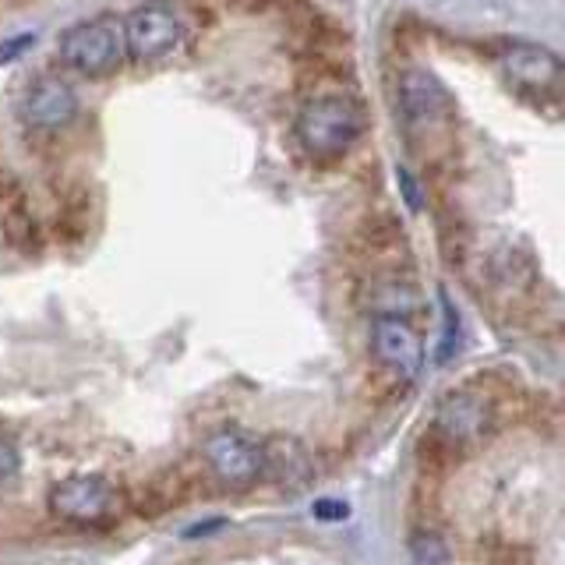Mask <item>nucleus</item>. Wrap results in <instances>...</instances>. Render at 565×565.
Masks as SVG:
<instances>
[{
	"mask_svg": "<svg viewBox=\"0 0 565 565\" xmlns=\"http://www.w3.org/2000/svg\"><path fill=\"white\" fill-rule=\"evenodd\" d=\"M411 555H414L417 565H449V544L441 541L438 534L420 530V534L411 537Z\"/></svg>",
	"mask_w": 565,
	"mask_h": 565,
	"instance_id": "11",
	"label": "nucleus"
},
{
	"mask_svg": "<svg viewBox=\"0 0 565 565\" xmlns=\"http://www.w3.org/2000/svg\"><path fill=\"white\" fill-rule=\"evenodd\" d=\"M435 428L449 438H477L488 428V411L481 399H473L467 393H452L438 403Z\"/></svg>",
	"mask_w": 565,
	"mask_h": 565,
	"instance_id": "10",
	"label": "nucleus"
},
{
	"mask_svg": "<svg viewBox=\"0 0 565 565\" xmlns=\"http://www.w3.org/2000/svg\"><path fill=\"white\" fill-rule=\"evenodd\" d=\"M120 35L135 61H159V57H167L170 50L181 46L184 22L170 4L152 0V4H141L124 18Z\"/></svg>",
	"mask_w": 565,
	"mask_h": 565,
	"instance_id": "3",
	"label": "nucleus"
},
{
	"mask_svg": "<svg viewBox=\"0 0 565 565\" xmlns=\"http://www.w3.org/2000/svg\"><path fill=\"white\" fill-rule=\"evenodd\" d=\"M205 463L223 484H255L258 477H265V456L255 438H247L244 431L220 428L205 438L202 446Z\"/></svg>",
	"mask_w": 565,
	"mask_h": 565,
	"instance_id": "5",
	"label": "nucleus"
},
{
	"mask_svg": "<svg viewBox=\"0 0 565 565\" xmlns=\"http://www.w3.org/2000/svg\"><path fill=\"white\" fill-rule=\"evenodd\" d=\"M311 516L318 523H343L350 516V505L343 499H315L311 502Z\"/></svg>",
	"mask_w": 565,
	"mask_h": 565,
	"instance_id": "14",
	"label": "nucleus"
},
{
	"mask_svg": "<svg viewBox=\"0 0 565 565\" xmlns=\"http://www.w3.org/2000/svg\"><path fill=\"white\" fill-rule=\"evenodd\" d=\"M396 184H399V194H403L406 209H411V212H420L424 194H420V184L414 181V173L406 170V167H396Z\"/></svg>",
	"mask_w": 565,
	"mask_h": 565,
	"instance_id": "15",
	"label": "nucleus"
},
{
	"mask_svg": "<svg viewBox=\"0 0 565 565\" xmlns=\"http://www.w3.org/2000/svg\"><path fill=\"white\" fill-rule=\"evenodd\" d=\"M499 64L520 88H534V93H558V85H562V61L547 46L505 43L502 53H499Z\"/></svg>",
	"mask_w": 565,
	"mask_h": 565,
	"instance_id": "7",
	"label": "nucleus"
},
{
	"mask_svg": "<svg viewBox=\"0 0 565 565\" xmlns=\"http://www.w3.org/2000/svg\"><path fill=\"white\" fill-rule=\"evenodd\" d=\"M32 43H35V35H32V32H25V35H14V40L0 43V61H14L18 53H22V50H29Z\"/></svg>",
	"mask_w": 565,
	"mask_h": 565,
	"instance_id": "16",
	"label": "nucleus"
},
{
	"mask_svg": "<svg viewBox=\"0 0 565 565\" xmlns=\"http://www.w3.org/2000/svg\"><path fill=\"white\" fill-rule=\"evenodd\" d=\"M399 106L411 124H435V120H449L456 103L449 96V88L441 85L431 71H406L399 78Z\"/></svg>",
	"mask_w": 565,
	"mask_h": 565,
	"instance_id": "8",
	"label": "nucleus"
},
{
	"mask_svg": "<svg viewBox=\"0 0 565 565\" xmlns=\"http://www.w3.org/2000/svg\"><path fill=\"white\" fill-rule=\"evenodd\" d=\"M61 61L85 78L110 75L124 61V35L114 18L78 22L61 35Z\"/></svg>",
	"mask_w": 565,
	"mask_h": 565,
	"instance_id": "2",
	"label": "nucleus"
},
{
	"mask_svg": "<svg viewBox=\"0 0 565 565\" xmlns=\"http://www.w3.org/2000/svg\"><path fill=\"white\" fill-rule=\"evenodd\" d=\"M361 128H364L361 106L347 96H318L305 103L294 124L300 146L318 159L343 156L361 138Z\"/></svg>",
	"mask_w": 565,
	"mask_h": 565,
	"instance_id": "1",
	"label": "nucleus"
},
{
	"mask_svg": "<svg viewBox=\"0 0 565 565\" xmlns=\"http://www.w3.org/2000/svg\"><path fill=\"white\" fill-rule=\"evenodd\" d=\"M438 300H441V315H446V322H441V340H438V353H435V361L438 364H446L452 353L459 350L456 343H459V315H456V308H452V300H449V294L441 290L438 294Z\"/></svg>",
	"mask_w": 565,
	"mask_h": 565,
	"instance_id": "12",
	"label": "nucleus"
},
{
	"mask_svg": "<svg viewBox=\"0 0 565 565\" xmlns=\"http://www.w3.org/2000/svg\"><path fill=\"white\" fill-rule=\"evenodd\" d=\"M223 523L216 520V523H205V526H191V530H184V537H202V534H212V530H220Z\"/></svg>",
	"mask_w": 565,
	"mask_h": 565,
	"instance_id": "17",
	"label": "nucleus"
},
{
	"mask_svg": "<svg viewBox=\"0 0 565 565\" xmlns=\"http://www.w3.org/2000/svg\"><path fill=\"white\" fill-rule=\"evenodd\" d=\"M75 114H78V96L61 78H40L22 99V120L29 128H43V131L64 128Z\"/></svg>",
	"mask_w": 565,
	"mask_h": 565,
	"instance_id": "9",
	"label": "nucleus"
},
{
	"mask_svg": "<svg viewBox=\"0 0 565 565\" xmlns=\"http://www.w3.org/2000/svg\"><path fill=\"white\" fill-rule=\"evenodd\" d=\"M117 509V491L106 477L96 473H78L67 477L50 491V512L64 523L75 526H96L106 523Z\"/></svg>",
	"mask_w": 565,
	"mask_h": 565,
	"instance_id": "4",
	"label": "nucleus"
},
{
	"mask_svg": "<svg viewBox=\"0 0 565 565\" xmlns=\"http://www.w3.org/2000/svg\"><path fill=\"white\" fill-rule=\"evenodd\" d=\"M371 350H375L379 364L406 382H414L424 367V343L403 315H379L371 322Z\"/></svg>",
	"mask_w": 565,
	"mask_h": 565,
	"instance_id": "6",
	"label": "nucleus"
},
{
	"mask_svg": "<svg viewBox=\"0 0 565 565\" xmlns=\"http://www.w3.org/2000/svg\"><path fill=\"white\" fill-rule=\"evenodd\" d=\"M18 473H22V452L14 449V441L0 438V488L11 484Z\"/></svg>",
	"mask_w": 565,
	"mask_h": 565,
	"instance_id": "13",
	"label": "nucleus"
}]
</instances>
